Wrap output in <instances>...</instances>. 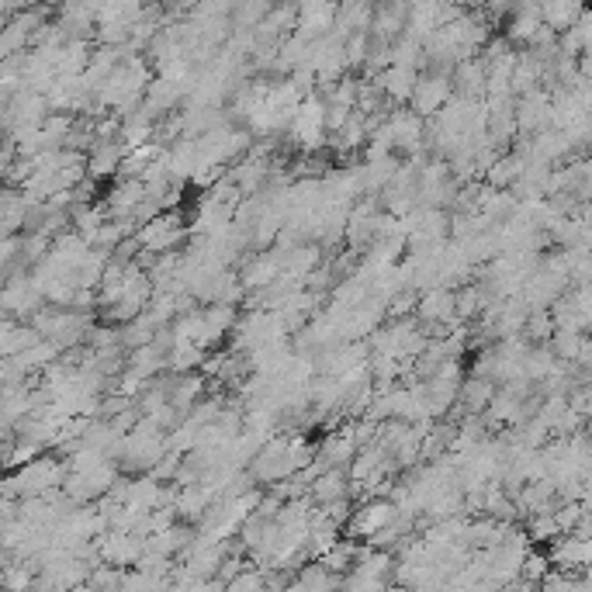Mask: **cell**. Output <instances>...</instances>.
<instances>
[{
    "instance_id": "1",
    "label": "cell",
    "mask_w": 592,
    "mask_h": 592,
    "mask_svg": "<svg viewBox=\"0 0 592 592\" xmlns=\"http://www.w3.org/2000/svg\"><path fill=\"white\" fill-rule=\"evenodd\" d=\"M66 475H69V464L66 460L35 458L11 471V478L4 485V496H18V499H24V496H45V492L63 488Z\"/></svg>"
},
{
    "instance_id": "2",
    "label": "cell",
    "mask_w": 592,
    "mask_h": 592,
    "mask_svg": "<svg viewBox=\"0 0 592 592\" xmlns=\"http://www.w3.org/2000/svg\"><path fill=\"white\" fill-rule=\"evenodd\" d=\"M184 222L177 212H159L153 215L150 222H142L139 225V232H135V240L142 246V253H150V257H159V253H170L177 242L184 240Z\"/></svg>"
},
{
    "instance_id": "3",
    "label": "cell",
    "mask_w": 592,
    "mask_h": 592,
    "mask_svg": "<svg viewBox=\"0 0 592 592\" xmlns=\"http://www.w3.org/2000/svg\"><path fill=\"white\" fill-rule=\"evenodd\" d=\"M451 97H454V80H451L447 73H440V69H433V73H419V84H416V90H413L409 108L416 111V114H423V118H433V114L443 111V105H447Z\"/></svg>"
},
{
    "instance_id": "4",
    "label": "cell",
    "mask_w": 592,
    "mask_h": 592,
    "mask_svg": "<svg viewBox=\"0 0 592 592\" xmlns=\"http://www.w3.org/2000/svg\"><path fill=\"white\" fill-rule=\"evenodd\" d=\"M326 101H319L315 94H308V101H302V108L291 118V139L305 150H315L326 139Z\"/></svg>"
},
{
    "instance_id": "5",
    "label": "cell",
    "mask_w": 592,
    "mask_h": 592,
    "mask_svg": "<svg viewBox=\"0 0 592 592\" xmlns=\"http://www.w3.org/2000/svg\"><path fill=\"white\" fill-rule=\"evenodd\" d=\"M398 516H402V513H398L395 499H388V496H374L364 509L351 513L347 526H351V537H368V541H371V537H378L381 530H388Z\"/></svg>"
},
{
    "instance_id": "6",
    "label": "cell",
    "mask_w": 592,
    "mask_h": 592,
    "mask_svg": "<svg viewBox=\"0 0 592 592\" xmlns=\"http://www.w3.org/2000/svg\"><path fill=\"white\" fill-rule=\"evenodd\" d=\"M451 80H454V94H458V97L482 101L485 94H488V66H485V59H478V56L460 59V63L454 66V73H451Z\"/></svg>"
},
{
    "instance_id": "7",
    "label": "cell",
    "mask_w": 592,
    "mask_h": 592,
    "mask_svg": "<svg viewBox=\"0 0 592 592\" xmlns=\"http://www.w3.org/2000/svg\"><path fill=\"white\" fill-rule=\"evenodd\" d=\"M378 84H381V90L388 94V101H395V105H409L413 101V90H416L419 84V66H385L378 77H374Z\"/></svg>"
},
{
    "instance_id": "8",
    "label": "cell",
    "mask_w": 592,
    "mask_h": 592,
    "mask_svg": "<svg viewBox=\"0 0 592 592\" xmlns=\"http://www.w3.org/2000/svg\"><path fill=\"white\" fill-rule=\"evenodd\" d=\"M492 398H496V378H485V374H475V371H471V378H464L460 398H458L464 413L482 416V413H488Z\"/></svg>"
},
{
    "instance_id": "9",
    "label": "cell",
    "mask_w": 592,
    "mask_h": 592,
    "mask_svg": "<svg viewBox=\"0 0 592 592\" xmlns=\"http://www.w3.org/2000/svg\"><path fill=\"white\" fill-rule=\"evenodd\" d=\"M378 11V0H340L336 7V32L353 35V32H368Z\"/></svg>"
},
{
    "instance_id": "10",
    "label": "cell",
    "mask_w": 592,
    "mask_h": 592,
    "mask_svg": "<svg viewBox=\"0 0 592 592\" xmlns=\"http://www.w3.org/2000/svg\"><path fill=\"white\" fill-rule=\"evenodd\" d=\"M184 90H187V87H180V84H174V80L159 77V80H153V84H150V90H146V101H142V108L150 111L153 118H163L167 111H174L177 105H180Z\"/></svg>"
},
{
    "instance_id": "11",
    "label": "cell",
    "mask_w": 592,
    "mask_h": 592,
    "mask_svg": "<svg viewBox=\"0 0 592 592\" xmlns=\"http://www.w3.org/2000/svg\"><path fill=\"white\" fill-rule=\"evenodd\" d=\"M537 4L544 11V22L554 32H569L571 24L582 18V11H586V0H537Z\"/></svg>"
},
{
    "instance_id": "12",
    "label": "cell",
    "mask_w": 592,
    "mask_h": 592,
    "mask_svg": "<svg viewBox=\"0 0 592 592\" xmlns=\"http://www.w3.org/2000/svg\"><path fill=\"white\" fill-rule=\"evenodd\" d=\"M270 11H274V0H240L232 18H236V28H257Z\"/></svg>"
},
{
    "instance_id": "13",
    "label": "cell",
    "mask_w": 592,
    "mask_h": 592,
    "mask_svg": "<svg viewBox=\"0 0 592 592\" xmlns=\"http://www.w3.org/2000/svg\"><path fill=\"white\" fill-rule=\"evenodd\" d=\"M270 578L263 575V571H242V575H232V578H225V586L229 589H260L267 586Z\"/></svg>"
}]
</instances>
